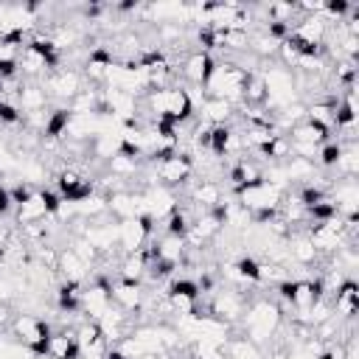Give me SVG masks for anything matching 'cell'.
<instances>
[{"label": "cell", "instance_id": "1", "mask_svg": "<svg viewBox=\"0 0 359 359\" xmlns=\"http://www.w3.org/2000/svg\"><path fill=\"white\" fill-rule=\"evenodd\" d=\"M280 323H283V311H280L278 303L255 300V303L247 306V311H244V317H241L238 325L244 328V337L250 342L261 345V342L272 339V334L280 328Z\"/></svg>", "mask_w": 359, "mask_h": 359}, {"label": "cell", "instance_id": "2", "mask_svg": "<svg viewBox=\"0 0 359 359\" xmlns=\"http://www.w3.org/2000/svg\"><path fill=\"white\" fill-rule=\"evenodd\" d=\"M11 337H14L20 345L31 348L34 353H45L48 337H50V325H48L42 317H36V314L20 311V314L11 317Z\"/></svg>", "mask_w": 359, "mask_h": 359}, {"label": "cell", "instance_id": "3", "mask_svg": "<svg viewBox=\"0 0 359 359\" xmlns=\"http://www.w3.org/2000/svg\"><path fill=\"white\" fill-rule=\"evenodd\" d=\"M191 174H194V160H191V154H182V151H174L154 163V180H157V185H165V188L185 185L191 180Z\"/></svg>", "mask_w": 359, "mask_h": 359}, {"label": "cell", "instance_id": "4", "mask_svg": "<svg viewBox=\"0 0 359 359\" xmlns=\"http://www.w3.org/2000/svg\"><path fill=\"white\" fill-rule=\"evenodd\" d=\"M208 311H210V317H216L227 325H236V323H241V317L247 311V294H241L238 289H216L208 303Z\"/></svg>", "mask_w": 359, "mask_h": 359}, {"label": "cell", "instance_id": "5", "mask_svg": "<svg viewBox=\"0 0 359 359\" xmlns=\"http://www.w3.org/2000/svg\"><path fill=\"white\" fill-rule=\"evenodd\" d=\"M81 81H84V76L76 67H56L42 79V87H45L48 98L67 104L70 98H76L81 93Z\"/></svg>", "mask_w": 359, "mask_h": 359}, {"label": "cell", "instance_id": "6", "mask_svg": "<svg viewBox=\"0 0 359 359\" xmlns=\"http://www.w3.org/2000/svg\"><path fill=\"white\" fill-rule=\"evenodd\" d=\"M112 306V292H109V280L107 275H98L95 280H90V286H84L81 292V314H87L90 320H101V314Z\"/></svg>", "mask_w": 359, "mask_h": 359}, {"label": "cell", "instance_id": "7", "mask_svg": "<svg viewBox=\"0 0 359 359\" xmlns=\"http://www.w3.org/2000/svg\"><path fill=\"white\" fill-rule=\"evenodd\" d=\"M93 191H95V185L81 171H76V168H62L59 171V196L65 202H81Z\"/></svg>", "mask_w": 359, "mask_h": 359}, {"label": "cell", "instance_id": "8", "mask_svg": "<svg viewBox=\"0 0 359 359\" xmlns=\"http://www.w3.org/2000/svg\"><path fill=\"white\" fill-rule=\"evenodd\" d=\"M213 56L210 53H205V50H194V53H188L185 59H182V76H185V81L191 84V87H205V81L210 79V73H213Z\"/></svg>", "mask_w": 359, "mask_h": 359}, {"label": "cell", "instance_id": "9", "mask_svg": "<svg viewBox=\"0 0 359 359\" xmlns=\"http://www.w3.org/2000/svg\"><path fill=\"white\" fill-rule=\"evenodd\" d=\"M109 292H112V303L118 306V309H123L126 314L129 311H137L140 306H143V300H146V292H143V286L140 283H135V280H115V283H109Z\"/></svg>", "mask_w": 359, "mask_h": 359}, {"label": "cell", "instance_id": "10", "mask_svg": "<svg viewBox=\"0 0 359 359\" xmlns=\"http://www.w3.org/2000/svg\"><path fill=\"white\" fill-rule=\"evenodd\" d=\"M331 306H334V317L337 320H353L356 311H359V289L353 283V278H348L331 297Z\"/></svg>", "mask_w": 359, "mask_h": 359}, {"label": "cell", "instance_id": "11", "mask_svg": "<svg viewBox=\"0 0 359 359\" xmlns=\"http://www.w3.org/2000/svg\"><path fill=\"white\" fill-rule=\"evenodd\" d=\"M50 216L45 191H31L20 205H17V222L20 224H34V222H45Z\"/></svg>", "mask_w": 359, "mask_h": 359}, {"label": "cell", "instance_id": "12", "mask_svg": "<svg viewBox=\"0 0 359 359\" xmlns=\"http://www.w3.org/2000/svg\"><path fill=\"white\" fill-rule=\"evenodd\" d=\"M45 353L50 359H81V351L76 345V328H65V331L50 334Z\"/></svg>", "mask_w": 359, "mask_h": 359}, {"label": "cell", "instance_id": "13", "mask_svg": "<svg viewBox=\"0 0 359 359\" xmlns=\"http://www.w3.org/2000/svg\"><path fill=\"white\" fill-rule=\"evenodd\" d=\"M56 272H59L67 283H84V278L90 275V266H87L70 247H62V250H59V258H56Z\"/></svg>", "mask_w": 359, "mask_h": 359}, {"label": "cell", "instance_id": "14", "mask_svg": "<svg viewBox=\"0 0 359 359\" xmlns=\"http://www.w3.org/2000/svg\"><path fill=\"white\" fill-rule=\"evenodd\" d=\"M289 135H292V140L289 143H306V146H323V143H328V129L325 126H320V123H314V121H309V118H303L300 123H294L292 129H289Z\"/></svg>", "mask_w": 359, "mask_h": 359}, {"label": "cell", "instance_id": "15", "mask_svg": "<svg viewBox=\"0 0 359 359\" xmlns=\"http://www.w3.org/2000/svg\"><path fill=\"white\" fill-rule=\"evenodd\" d=\"M233 112H236V107L222 101V98H205L202 107H199V118L208 126H224L233 118Z\"/></svg>", "mask_w": 359, "mask_h": 359}, {"label": "cell", "instance_id": "16", "mask_svg": "<svg viewBox=\"0 0 359 359\" xmlns=\"http://www.w3.org/2000/svg\"><path fill=\"white\" fill-rule=\"evenodd\" d=\"M230 180H233V188L252 185V182H261V180H264V168H261L255 160L241 157V160H236V165L230 168Z\"/></svg>", "mask_w": 359, "mask_h": 359}, {"label": "cell", "instance_id": "17", "mask_svg": "<svg viewBox=\"0 0 359 359\" xmlns=\"http://www.w3.org/2000/svg\"><path fill=\"white\" fill-rule=\"evenodd\" d=\"M191 202L205 208V210H213L219 202H222V188L213 182V180H202L194 191H191Z\"/></svg>", "mask_w": 359, "mask_h": 359}, {"label": "cell", "instance_id": "18", "mask_svg": "<svg viewBox=\"0 0 359 359\" xmlns=\"http://www.w3.org/2000/svg\"><path fill=\"white\" fill-rule=\"evenodd\" d=\"M34 359H50V356H48V353H36Z\"/></svg>", "mask_w": 359, "mask_h": 359}]
</instances>
